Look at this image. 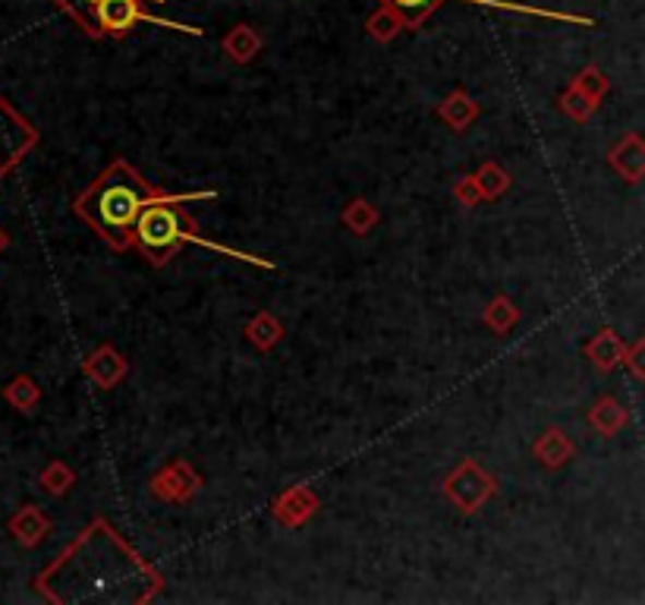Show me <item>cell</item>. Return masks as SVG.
I'll return each instance as SVG.
<instances>
[{
	"label": "cell",
	"mask_w": 645,
	"mask_h": 605,
	"mask_svg": "<svg viewBox=\"0 0 645 605\" xmlns=\"http://www.w3.org/2000/svg\"><path fill=\"white\" fill-rule=\"evenodd\" d=\"M3 244H7V237H3V230H0V249H3Z\"/></svg>",
	"instance_id": "cell-9"
},
{
	"label": "cell",
	"mask_w": 645,
	"mask_h": 605,
	"mask_svg": "<svg viewBox=\"0 0 645 605\" xmlns=\"http://www.w3.org/2000/svg\"><path fill=\"white\" fill-rule=\"evenodd\" d=\"M35 142H38V130L0 95V180L26 158Z\"/></svg>",
	"instance_id": "cell-4"
},
{
	"label": "cell",
	"mask_w": 645,
	"mask_h": 605,
	"mask_svg": "<svg viewBox=\"0 0 645 605\" xmlns=\"http://www.w3.org/2000/svg\"><path fill=\"white\" fill-rule=\"evenodd\" d=\"M224 45H227V51L237 57V60H246V57H252V51L259 48V35L249 26H237L227 35Z\"/></svg>",
	"instance_id": "cell-7"
},
{
	"label": "cell",
	"mask_w": 645,
	"mask_h": 605,
	"mask_svg": "<svg viewBox=\"0 0 645 605\" xmlns=\"http://www.w3.org/2000/svg\"><path fill=\"white\" fill-rule=\"evenodd\" d=\"M217 193L205 190V193H170L162 202H152L133 227V247H139L152 262H164L170 259L180 244H199L205 249H217V252H227V256H237L230 249L217 247L212 240L199 237L195 234V224L187 218L183 205L187 202H195V199H215Z\"/></svg>",
	"instance_id": "cell-2"
},
{
	"label": "cell",
	"mask_w": 645,
	"mask_h": 605,
	"mask_svg": "<svg viewBox=\"0 0 645 605\" xmlns=\"http://www.w3.org/2000/svg\"><path fill=\"white\" fill-rule=\"evenodd\" d=\"M148 3H164V0H101L95 7V16H92V38H123L139 23H152V26L199 35V28L180 26V23H170V20L148 13Z\"/></svg>",
	"instance_id": "cell-3"
},
{
	"label": "cell",
	"mask_w": 645,
	"mask_h": 605,
	"mask_svg": "<svg viewBox=\"0 0 645 605\" xmlns=\"http://www.w3.org/2000/svg\"><path fill=\"white\" fill-rule=\"evenodd\" d=\"M397 28H404V23H401V16H397L391 7H381L375 16L369 20V32L378 35V38H391Z\"/></svg>",
	"instance_id": "cell-8"
},
{
	"label": "cell",
	"mask_w": 645,
	"mask_h": 605,
	"mask_svg": "<svg viewBox=\"0 0 645 605\" xmlns=\"http://www.w3.org/2000/svg\"><path fill=\"white\" fill-rule=\"evenodd\" d=\"M98 3H101V0H55L57 10H63L85 35H92V16H95V7H98Z\"/></svg>",
	"instance_id": "cell-6"
},
{
	"label": "cell",
	"mask_w": 645,
	"mask_h": 605,
	"mask_svg": "<svg viewBox=\"0 0 645 605\" xmlns=\"http://www.w3.org/2000/svg\"><path fill=\"white\" fill-rule=\"evenodd\" d=\"M381 3L391 7L401 16L404 28H419L438 10V3H444V0H381Z\"/></svg>",
	"instance_id": "cell-5"
},
{
	"label": "cell",
	"mask_w": 645,
	"mask_h": 605,
	"mask_svg": "<svg viewBox=\"0 0 645 605\" xmlns=\"http://www.w3.org/2000/svg\"><path fill=\"white\" fill-rule=\"evenodd\" d=\"M167 190L152 187L133 165L114 162V165L76 199V215L92 230H98L110 247H133V227L139 215L152 205L167 199Z\"/></svg>",
	"instance_id": "cell-1"
}]
</instances>
